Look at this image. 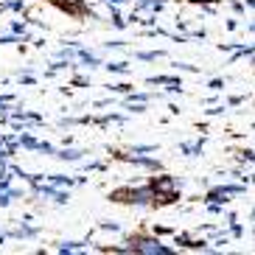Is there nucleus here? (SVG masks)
<instances>
[{
	"label": "nucleus",
	"instance_id": "1",
	"mask_svg": "<svg viewBox=\"0 0 255 255\" xmlns=\"http://www.w3.org/2000/svg\"><path fill=\"white\" fill-rule=\"evenodd\" d=\"M132 250H135V253H168L165 247H160L157 241H151V239H137Z\"/></svg>",
	"mask_w": 255,
	"mask_h": 255
},
{
	"label": "nucleus",
	"instance_id": "2",
	"mask_svg": "<svg viewBox=\"0 0 255 255\" xmlns=\"http://www.w3.org/2000/svg\"><path fill=\"white\" fill-rule=\"evenodd\" d=\"M151 188H154V194H165V191H174V180H168V177H160V180L151 182Z\"/></svg>",
	"mask_w": 255,
	"mask_h": 255
}]
</instances>
